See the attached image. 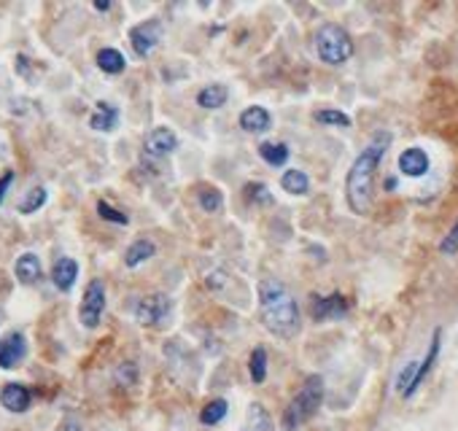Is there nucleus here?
Returning a JSON list of instances; mask_svg holds the SVG:
<instances>
[{
	"label": "nucleus",
	"mask_w": 458,
	"mask_h": 431,
	"mask_svg": "<svg viewBox=\"0 0 458 431\" xmlns=\"http://www.w3.org/2000/svg\"><path fill=\"white\" fill-rule=\"evenodd\" d=\"M391 146L389 133H375L372 140L367 143L356 162L350 164L348 178H345V197L353 213L364 216L372 205V181H375V170L380 159L386 157V148Z\"/></svg>",
	"instance_id": "obj_1"
},
{
	"label": "nucleus",
	"mask_w": 458,
	"mask_h": 431,
	"mask_svg": "<svg viewBox=\"0 0 458 431\" xmlns=\"http://www.w3.org/2000/svg\"><path fill=\"white\" fill-rule=\"evenodd\" d=\"M259 315L269 332L283 340L299 332V308H296L294 296L275 278H264L259 283Z\"/></svg>",
	"instance_id": "obj_2"
},
{
	"label": "nucleus",
	"mask_w": 458,
	"mask_h": 431,
	"mask_svg": "<svg viewBox=\"0 0 458 431\" xmlns=\"http://www.w3.org/2000/svg\"><path fill=\"white\" fill-rule=\"evenodd\" d=\"M323 402V380L318 375H310L305 386L296 391V396L289 402L283 413V431H296L302 423H308L310 418L318 413Z\"/></svg>",
	"instance_id": "obj_3"
},
{
	"label": "nucleus",
	"mask_w": 458,
	"mask_h": 431,
	"mask_svg": "<svg viewBox=\"0 0 458 431\" xmlns=\"http://www.w3.org/2000/svg\"><path fill=\"white\" fill-rule=\"evenodd\" d=\"M315 52L326 65H345L353 57V40L340 25H323L315 33Z\"/></svg>",
	"instance_id": "obj_4"
},
{
	"label": "nucleus",
	"mask_w": 458,
	"mask_h": 431,
	"mask_svg": "<svg viewBox=\"0 0 458 431\" xmlns=\"http://www.w3.org/2000/svg\"><path fill=\"white\" fill-rule=\"evenodd\" d=\"M103 310H106V286L100 281H92L84 291V299H81L79 308V318L86 329H94L100 318H103Z\"/></svg>",
	"instance_id": "obj_5"
},
{
	"label": "nucleus",
	"mask_w": 458,
	"mask_h": 431,
	"mask_svg": "<svg viewBox=\"0 0 458 431\" xmlns=\"http://www.w3.org/2000/svg\"><path fill=\"white\" fill-rule=\"evenodd\" d=\"M162 33H164V27H162L160 19H146V22L135 25L130 30V43H133L135 54L138 57H148V54L160 46Z\"/></svg>",
	"instance_id": "obj_6"
},
{
	"label": "nucleus",
	"mask_w": 458,
	"mask_h": 431,
	"mask_svg": "<svg viewBox=\"0 0 458 431\" xmlns=\"http://www.w3.org/2000/svg\"><path fill=\"white\" fill-rule=\"evenodd\" d=\"M167 313H170V299L164 294H151L138 299V305H135V321L140 323V326H157V323H162L167 318Z\"/></svg>",
	"instance_id": "obj_7"
},
{
	"label": "nucleus",
	"mask_w": 458,
	"mask_h": 431,
	"mask_svg": "<svg viewBox=\"0 0 458 431\" xmlns=\"http://www.w3.org/2000/svg\"><path fill=\"white\" fill-rule=\"evenodd\" d=\"M348 299L342 294H332V296H313L310 302V313L315 321H335V318H342L348 313Z\"/></svg>",
	"instance_id": "obj_8"
},
{
	"label": "nucleus",
	"mask_w": 458,
	"mask_h": 431,
	"mask_svg": "<svg viewBox=\"0 0 458 431\" xmlns=\"http://www.w3.org/2000/svg\"><path fill=\"white\" fill-rule=\"evenodd\" d=\"M27 356V340L19 332H9L0 340V366L3 369H13L19 366L22 359Z\"/></svg>",
	"instance_id": "obj_9"
},
{
	"label": "nucleus",
	"mask_w": 458,
	"mask_h": 431,
	"mask_svg": "<svg viewBox=\"0 0 458 431\" xmlns=\"http://www.w3.org/2000/svg\"><path fill=\"white\" fill-rule=\"evenodd\" d=\"M399 170L407 178H423V175L429 173V154L418 146L404 148L402 157H399Z\"/></svg>",
	"instance_id": "obj_10"
},
{
	"label": "nucleus",
	"mask_w": 458,
	"mask_h": 431,
	"mask_svg": "<svg viewBox=\"0 0 458 431\" xmlns=\"http://www.w3.org/2000/svg\"><path fill=\"white\" fill-rule=\"evenodd\" d=\"M175 148H178V138H175L173 130L157 127V130L148 133V138H146L148 157H167V154H173Z\"/></svg>",
	"instance_id": "obj_11"
},
{
	"label": "nucleus",
	"mask_w": 458,
	"mask_h": 431,
	"mask_svg": "<svg viewBox=\"0 0 458 431\" xmlns=\"http://www.w3.org/2000/svg\"><path fill=\"white\" fill-rule=\"evenodd\" d=\"M0 402H3V407L9 413H27L30 402H33V393L25 386H19V383H9L0 391Z\"/></svg>",
	"instance_id": "obj_12"
},
{
	"label": "nucleus",
	"mask_w": 458,
	"mask_h": 431,
	"mask_svg": "<svg viewBox=\"0 0 458 431\" xmlns=\"http://www.w3.org/2000/svg\"><path fill=\"white\" fill-rule=\"evenodd\" d=\"M240 127L245 130V133H251V135H262V133H267L269 127H272V116H269L267 108L248 106L240 113Z\"/></svg>",
	"instance_id": "obj_13"
},
{
	"label": "nucleus",
	"mask_w": 458,
	"mask_h": 431,
	"mask_svg": "<svg viewBox=\"0 0 458 431\" xmlns=\"http://www.w3.org/2000/svg\"><path fill=\"white\" fill-rule=\"evenodd\" d=\"M76 278H79V264H76V259L62 256V259H57V262H54L52 281L60 291H70V289H73V283H76Z\"/></svg>",
	"instance_id": "obj_14"
},
{
	"label": "nucleus",
	"mask_w": 458,
	"mask_h": 431,
	"mask_svg": "<svg viewBox=\"0 0 458 431\" xmlns=\"http://www.w3.org/2000/svg\"><path fill=\"white\" fill-rule=\"evenodd\" d=\"M116 124H119V108L106 103V100H100L97 108H94L92 119H89V127L100 130V133H113Z\"/></svg>",
	"instance_id": "obj_15"
},
{
	"label": "nucleus",
	"mask_w": 458,
	"mask_h": 431,
	"mask_svg": "<svg viewBox=\"0 0 458 431\" xmlns=\"http://www.w3.org/2000/svg\"><path fill=\"white\" fill-rule=\"evenodd\" d=\"M13 272H16L19 283L33 286L40 278V259L35 254H22L16 259V264H13Z\"/></svg>",
	"instance_id": "obj_16"
},
{
	"label": "nucleus",
	"mask_w": 458,
	"mask_h": 431,
	"mask_svg": "<svg viewBox=\"0 0 458 431\" xmlns=\"http://www.w3.org/2000/svg\"><path fill=\"white\" fill-rule=\"evenodd\" d=\"M227 97H229V89L224 84H208L197 94V106L205 108V111H216V108H221L227 103Z\"/></svg>",
	"instance_id": "obj_17"
},
{
	"label": "nucleus",
	"mask_w": 458,
	"mask_h": 431,
	"mask_svg": "<svg viewBox=\"0 0 458 431\" xmlns=\"http://www.w3.org/2000/svg\"><path fill=\"white\" fill-rule=\"evenodd\" d=\"M97 67L108 76H116V73H124L127 60H124V54L119 49H100L97 52Z\"/></svg>",
	"instance_id": "obj_18"
},
{
	"label": "nucleus",
	"mask_w": 458,
	"mask_h": 431,
	"mask_svg": "<svg viewBox=\"0 0 458 431\" xmlns=\"http://www.w3.org/2000/svg\"><path fill=\"white\" fill-rule=\"evenodd\" d=\"M154 251H157V248H154V242L140 237V240H135L133 245L127 248V254H124V264H127L130 269L140 267L143 262H148V259L154 256Z\"/></svg>",
	"instance_id": "obj_19"
},
{
	"label": "nucleus",
	"mask_w": 458,
	"mask_h": 431,
	"mask_svg": "<svg viewBox=\"0 0 458 431\" xmlns=\"http://www.w3.org/2000/svg\"><path fill=\"white\" fill-rule=\"evenodd\" d=\"M440 337H442V329H434V337H431V345H429V353H426V359L418 364V375H415V383H413V393L418 391V386L423 383V377L429 375V369L434 366L437 362V356H440Z\"/></svg>",
	"instance_id": "obj_20"
},
{
	"label": "nucleus",
	"mask_w": 458,
	"mask_h": 431,
	"mask_svg": "<svg viewBox=\"0 0 458 431\" xmlns=\"http://www.w3.org/2000/svg\"><path fill=\"white\" fill-rule=\"evenodd\" d=\"M242 431H275L272 418L267 415V410L259 402H254L248 407V420H245V429Z\"/></svg>",
	"instance_id": "obj_21"
},
{
	"label": "nucleus",
	"mask_w": 458,
	"mask_h": 431,
	"mask_svg": "<svg viewBox=\"0 0 458 431\" xmlns=\"http://www.w3.org/2000/svg\"><path fill=\"white\" fill-rule=\"evenodd\" d=\"M281 186H283V191L302 197V194H308L310 181H308V175L302 173V170H286V173H283V178H281Z\"/></svg>",
	"instance_id": "obj_22"
},
{
	"label": "nucleus",
	"mask_w": 458,
	"mask_h": 431,
	"mask_svg": "<svg viewBox=\"0 0 458 431\" xmlns=\"http://www.w3.org/2000/svg\"><path fill=\"white\" fill-rule=\"evenodd\" d=\"M259 157L272 164V167H283L289 162V146L286 143H262L259 146Z\"/></svg>",
	"instance_id": "obj_23"
},
{
	"label": "nucleus",
	"mask_w": 458,
	"mask_h": 431,
	"mask_svg": "<svg viewBox=\"0 0 458 431\" xmlns=\"http://www.w3.org/2000/svg\"><path fill=\"white\" fill-rule=\"evenodd\" d=\"M46 200H49V191H46L43 186H33L30 191H27L25 200L19 202V213L22 216L35 213V211H40V208L46 205Z\"/></svg>",
	"instance_id": "obj_24"
},
{
	"label": "nucleus",
	"mask_w": 458,
	"mask_h": 431,
	"mask_svg": "<svg viewBox=\"0 0 458 431\" xmlns=\"http://www.w3.org/2000/svg\"><path fill=\"white\" fill-rule=\"evenodd\" d=\"M227 410H229L227 399H213V402H208L205 407H202L200 420L205 423V426H216V423H221V420H224Z\"/></svg>",
	"instance_id": "obj_25"
},
{
	"label": "nucleus",
	"mask_w": 458,
	"mask_h": 431,
	"mask_svg": "<svg viewBox=\"0 0 458 431\" xmlns=\"http://www.w3.org/2000/svg\"><path fill=\"white\" fill-rule=\"evenodd\" d=\"M248 372H251V380H254V383H264V377H267V353H264V348L251 350Z\"/></svg>",
	"instance_id": "obj_26"
},
{
	"label": "nucleus",
	"mask_w": 458,
	"mask_h": 431,
	"mask_svg": "<svg viewBox=\"0 0 458 431\" xmlns=\"http://www.w3.org/2000/svg\"><path fill=\"white\" fill-rule=\"evenodd\" d=\"M197 202H200V208L205 211V213H218V211H221V205H224V197H221V191H218V189L211 186V189H202Z\"/></svg>",
	"instance_id": "obj_27"
},
{
	"label": "nucleus",
	"mask_w": 458,
	"mask_h": 431,
	"mask_svg": "<svg viewBox=\"0 0 458 431\" xmlns=\"http://www.w3.org/2000/svg\"><path fill=\"white\" fill-rule=\"evenodd\" d=\"M245 200L248 202H259V205H269L272 202V194H269V189L264 186V184H259V181H254V184H245Z\"/></svg>",
	"instance_id": "obj_28"
},
{
	"label": "nucleus",
	"mask_w": 458,
	"mask_h": 431,
	"mask_svg": "<svg viewBox=\"0 0 458 431\" xmlns=\"http://www.w3.org/2000/svg\"><path fill=\"white\" fill-rule=\"evenodd\" d=\"M315 121L332 124V127H350V116L348 113H342V111H318V113H315Z\"/></svg>",
	"instance_id": "obj_29"
},
{
	"label": "nucleus",
	"mask_w": 458,
	"mask_h": 431,
	"mask_svg": "<svg viewBox=\"0 0 458 431\" xmlns=\"http://www.w3.org/2000/svg\"><path fill=\"white\" fill-rule=\"evenodd\" d=\"M97 213H100V218H106V221H113V224H127L130 218H127V213H121V211H116V208H111L106 200L97 202Z\"/></svg>",
	"instance_id": "obj_30"
},
{
	"label": "nucleus",
	"mask_w": 458,
	"mask_h": 431,
	"mask_svg": "<svg viewBox=\"0 0 458 431\" xmlns=\"http://www.w3.org/2000/svg\"><path fill=\"white\" fill-rule=\"evenodd\" d=\"M440 251H442V254H458V221L453 224V229L445 235V240L440 242Z\"/></svg>",
	"instance_id": "obj_31"
},
{
	"label": "nucleus",
	"mask_w": 458,
	"mask_h": 431,
	"mask_svg": "<svg viewBox=\"0 0 458 431\" xmlns=\"http://www.w3.org/2000/svg\"><path fill=\"white\" fill-rule=\"evenodd\" d=\"M135 375H138V369H135V364H121L119 369H116V380H119L121 386H133L135 383Z\"/></svg>",
	"instance_id": "obj_32"
},
{
	"label": "nucleus",
	"mask_w": 458,
	"mask_h": 431,
	"mask_svg": "<svg viewBox=\"0 0 458 431\" xmlns=\"http://www.w3.org/2000/svg\"><path fill=\"white\" fill-rule=\"evenodd\" d=\"M11 184H13V173L9 170V173L0 178V202H3V197H6V191L11 189Z\"/></svg>",
	"instance_id": "obj_33"
},
{
	"label": "nucleus",
	"mask_w": 458,
	"mask_h": 431,
	"mask_svg": "<svg viewBox=\"0 0 458 431\" xmlns=\"http://www.w3.org/2000/svg\"><path fill=\"white\" fill-rule=\"evenodd\" d=\"M94 9H97V11H108L111 3H108V0H94Z\"/></svg>",
	"instance_id": "obj_34"
},
{
	"label": "nucleus",
	"mask_w": 458,
	"mask_h": 431,
	"mask_svg": "<svg viewBox=\"0 0 458 431\" xmlns=\"http://www.w3.org/2000/svg\"><path fill=\"white\" fill-rule=\"evenodd\" d=\"M60 431H81V429H79V423H73V420H67V423H65V426H62V429H60Z\"/></svg>",
	"instance_id": "obj_35"
}]
</instances>
